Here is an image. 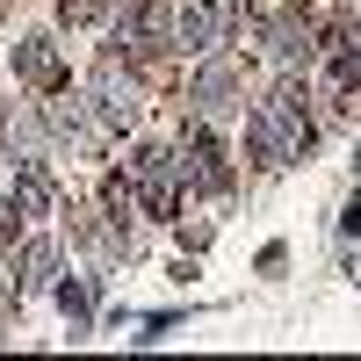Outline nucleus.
<instances>
[{"label":"nucleus","mask_w":361,"mask_h":361,"mask_svg":"<svg viewBox=\"0 0 361 361\" xmlns=\"http://www.w3.org/2000/svg\"><path fill=\"white\" fill-rule=\"evenodd\" d=\"M58 311L73 318V333H87V325H94V282H58Z\"/></svg>","instance_id":"ddd939ff"},{"label":"nucleus","mask_w":361,"mask_h":361,"mask_svg":"<svg viewBox=\"0 0 361 361\" xmlns=\"http://www.w3.org/2000/svg\"><path fill=\"white\" fill-rule=\"evenodd\" d=\"M130 180L145 195V217H173V202H180V152L173 145H137L130 152Z\"/></svg>","instance_id":"20e7f679"},{"label":"nucleus","mask_w":361,"mask_h":361,"mask_svg":"<svg viewBox=\"0 0 361 361\" xmlns=\"http://www.w3.org/2000/svg\"><path fill=\"white\" fill-rule=\"evenodd\" d=\"M188 102H195V116H209V123H217V116H231V109H246V66L209 51V66L188 80Z\"/></svg>","instance_id":"423d86ee"},{"label":"nucleus","mask_w":361,"mask_h":361,"mask_svg":"<svg viewBox=\"0 0 361 361\" xmlns=\"http://www.w3.org/2000/svg\"><path fill=\"white\" fill-rule=\"evenodd\" d=\"M15 202L29 209V217H51V209H58V188H51V173H44L37 159H22V173H15Z\"/></svg>","instance_id":"9d476101"},{"label":"nucleus","mask_w":361,"mask_h":361,"mask_svg":"<svg viewBox=\"0 0 361 361\" xmlns=\"http://www.w3.org/2000/svg\"><path fill=\"white\" fill-rule=\"evenodd\" d=\"M22 217H29V209H22V202H15V195H0V246H8V238H15V231H22Z\"/></svg>","instance_id":"dca6fc26"},{"label":"nucleus","mask_w":361,"mask_h":361,"mask_svg":"<svg viewBox=\"0 0 361 361\" xmlns=\"http://www.w3.org/2000/svg\"><path fill=\"white\" fill-rule=\"evenodd\" d=\"M87 102H94L102 130H130L145 116V94H137V80L123 73V58H102V66L87 73Z\"/></svg>","instance_id":"7ed1b4c3"},{"label":"nucleus","mask_w":361,"mask_h":361,"mask_svg":"<svg viewBox=\"0 0 361 361\" xmlns=\"http://www.w3.org/2000/svg\"><path fill=\"white\" fill-rule=\"evenodd\" d=\"M109 0H66V22H102Z\"/></svg>","instance_id":"f3484780"},{"label":"nucleus","mask_w":361,"mask_h":361,"mask_svg":"<svg viewBox=\"0 0 361 361\" xmlns=\"http://www.w3.org/2000/svg\"><path fill=\"white\" fill-rule=\"evenodd\" d=\"M51 275H58V246H51V238H29V246H22V275H15V289H51Z\"/></svg>","instance_id":"f8f14e48"},{"label":"nucleus","mask_w":361,"mask_h":361,"mask_svg":"<svg viewBox=\"0 0 361 361\" xmlns=\"http://www.w3.org/2000/svg\"><path fill=\"white\" fill-rule=\"evenodd\" d=\"M354 166H361V152H354Z\"/></svg>","instance_id":"a211bd4d"},{"label":"nucleus","mask_w":361,"mask_h":361,"mask_svg":"<svg viewBox=\"0 0 361 361\" xmlns=\"http://www.w3.org/2000/svg\"><path fill=\"white\" fill-rule=\"evenodd\" d=\"M267 51H275V58H304L311 51V22L296 15V8H282L275 22H267Z\"/></svg>","instance_id":"9b49d317"},{"label":"nucleus","mask_w":361,"mask_h":361,"mask_svg":"<svg viewBox=\"0 0 361 361\" xmlns=\"http://www.w3.org/2000/svg\"><path fill=\"white\" fill-rule=\"evenodd\" d=\"M180 180L188 188H202V195H231V166H224V145L209 137V116H195L188 130H180Z\"/></svg>","instance_id":"39448f33"},{"label":"nucleus","mask_w":361,"mask_h":361,"mask_svg":"<svg viewBox=\"0 0 361 361\" xmlns=\"http://www.w3.org/2000/svg\"><path fill=\"white\" fill-rule=\"evenodd\" d=\"M94 123H102V116H94V102H87V94H58V102H51V137L87 145V137H94Z\"/></svg>","instance_id":"1a4fd4ad"},{"label":"nucleus","mask_w":361,"mask_h":361,"mask_svg":"<svg viewBox=\"0 0 361 361\" xmlns=\"http://www.w3.org/2000/svg\"><path fill=\"white\" fill-rule=\"evenodd\" d=\"M15 80H29V87H66V58H58V44L51 37H22L15 44Z\"/></svg>","instance_id":"6e6552de"},{"label":"nucleus","mask_w":361,"mask_h":361,"mask_svg":"<svg viewBox=\"0 0 361 361\" xmlns=\"http://www.w3.org/2000/svg\"><path fill=\"white\" fill-rule=\"evenodd\" d=\"M173 8H166V0H130V8H123V22H116V44H123V51H137V58H159V51H173L180 37H173Z\"/></svg>","instance_id":"0eeeda50"},{"label":"nucleus","mask_w":361,"mask_h":361,"mask_svg":"<svg viewBox=\"0 0 361 361\" xmlns=\"http://www.w3.org/2000/svg\"><path fill=\"white\" fill-rule=\"evenodd\" d=\"M333 73H340V87H361V22L340 37V58H333Z\"/></svg>","instance_id":"4468645a"},{"label":"nucleus","mask_w":361,"mask_h":361,"mask_svg":"<svg viewBox=\"0 0 361 361\" xmlns=\"http://www.w3.org/2000/svg\"><path fill=\"white\" fill-rule=\"evenodd\" d=\"M238 29H246V0H188V8H180V22H173V37L209 58V51H224Z\"/></svg>","instance_id":"f03ea898"},{"label":"nucleus","mask_w":361,"mask_h":361,"mask_svg":"<svg viewBox=\"0 0 361 361\" xmlns=\"http://www.w3.org/2000/svg\"><path fill=\"white\" fill-rule=\"evenodd\" d=\"M0 137H8V152H29V145H37V123H29V116H8Z\"/></svg>","instance_id":"2eb2a0df"},{"label":"nucleus","mask_w":361,"mask_h":361,"mask_svg":"<svg viewBox=\"0 0 361 361\" xmlns=\"http://www.w3.org/2000/svg\"><path fill=\"white\" fill-rule=\"evenodd\" d=\"M304 145H311L304 87H296V80H282L267 102H253V109H246V159L275 173V166H289L296 152H304Z\"/></svg>","instance_id":"f257e3e1"}]
</instances>
